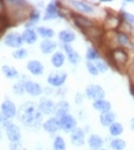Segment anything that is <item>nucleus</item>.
<instances>
[{"label": "nucleus", "mask_w": 134, "mask_h": 150, "mask_svg": "<svg viewBox=\"0 0 134 150\" xmlns=\"http://www.w3.org/2000/svg\"><path fill=\"white\" fill-rule=\"evenodd\" d=\"M17 119L29 128V129H38L43 126V115L38 110V104L32 101H26L17 108Z\"/></svg>", "instance_id": "f257e3e1"}, {"label": "nucleus", "mask_w": 134, "mask_h": 150, "mask_svg": "<svg viewBox=\"0 0 134 150\" xmlns=\"http://www.w3.org/2000/svg\"><path fill=\"white\" fill-rule=\"evenodd\" d=\"M6 14L9 17L11 24L20 23L24 20H28L31 11L33 9L30 7V4L23 0H8L5 1Z\"/></svg>", "instance_id": "f03ea898"}, {"label": "nucleus", "mask_w": 134, "mask_h": 150, "mask_svg": "<svg viewBox=\"0 0 134 150\" xmlns=\"http://www.w3.org/2000/svg\"><path fill=\"white\" fill-rule=\"evenodd\" d=\"M109 59L110 62L116 67V69L122 70V69H124L127 65L128 60H130V55H128V52L125 48L115 47V48H112V50H110Z\"/></svg>", "instance_id": "7ed1b4c3"}, {"label": "nucleus", "mask_w": 134, "mask_h": 150, "mask_svg": "<svg viewBox=\"0 0 134 150\" xmlns=\"http://www.w3.org/2000/svg\"><path fill=\"white\" fill-rule=\"evenodd\" d=\"M64 5H69L70 8L73 9V12L84 16H88V15H94L96 13V8L87 2V1H78V0H72V1H65Z\"/></svg>", "instance_id": "20e7f679"}, {"label": "nucleus", "mask_w": 134, "mask_h": 150, "mask_svg": "<svg viewBox=\"0 0 134 150\" xmlns=\"http://www.w3.org/2000/svg\"><path fill=\"white\" fill-rule=\"evenodd\" d=\"M6 137L9 142H21L22 140V132L21 128L17 126V124L13 123L12 120H8L5 125L2 126Z\"/></svg>", "instance_id": "39448f33"}, {"label": "nucleus", "mask_w": 134, "mask_h": 150, "mask_svg": "<svg viewBox=\"0 0 134 150\" xmlns=\"http://www.w3.org/2000/svg\"><path fill=\"white\" fill-rule=\"evenodd\" d=\"M60 5H61V2H59V1H50V2H48L46 8H45L43 20L45 22H49V21L57 20L60 16H62V8L60 7Z\"/></svg>", "instance_id": "423d86ee"}, {"label": "nucleus", "mask_w": 134, "mask_h": 150, "mask_svg": "<svg viewBox=\"0 0 134 150\" xmlns=\"http://www.w3.org/2000/svg\"><path fill=\"white\" fill-rule=\"evenodd\" d=\"M4 45L7 46V47H11L15 50H18V48H22V46L24 45L23 42V39H22V35L16 32V31H12V32H8L4 39Z\"/></svg>", "instance_id": "0eeeda50"}, {"label": "nucleus", "mask_w": 134, "mask_h": 150, "mask_svg": "<svg viewBox=\"0 0 134 150\" xmlns=\"http://www.w3.org/2000/svg\"><path fill=\"white\" fill-rule=\"evenodd\" d=\"M68 79V74L64 71H54L47 76V84L53 88H61Z\"/></svg>", "instance_id": "6e6552de"}, {"label": "nucleus", "mask_w": 134, "mask_h": 150, "mask_svg": "<svg viewBox=\"0 0 134 150\" xmlns=\"http://www.w3.org/2000/svg\"><path fill=\"white\" fill-rule=\"evenodd\" d=\"M85 96L88 100H92L93 102L98 100H102L106 98V91L102 86L98 84H89L85 88Z\"/></svg>", "instance_id": "1a4fd4ad"}, {"label": "nucleus", "mask_w": 134, "mask_h": 150, "mask_svg": "<svg viewBox=\"0 0 134 150\" xmlns=\"http://www.w3.org/2000/svg\"><path fill=\"white\" fill-rule=\"evenodd\" d=\"M71 18H72L74 25L80 29V31H85L89 28H93L94 25H96L95 21L89 18L88 16H84V15H80V14H77V13H71Z\"/></svg>", "instance_id": "9d476101"}, {"label": "nucleus", "mask_w": 134, "mask_h": 150, "mask_svg": "<svg viewBox=\"0 0 134 150\" xmlns=\"http://www.w3.org/2000/svg\"><path fill=\"white\" fill-rule=\"evenodd\" d=\"M59 119H60L61 131H63L67 134H71L73 131H76L78 128V122H77L76 117L72 116L71 113H68Z\"/></svg>", "instance_id": "9b49d317"}, {"label": "nucleus", "mask_w": 134, "mask_h": 150, "mask_svg": "<svg viewBox=\"0 0 134 150\" xmlns=\"http://www.w3.org/2000/svg\"><path fill=\"white\" fill-rule=\"evenodd\" d=\"M0 112L2 113L7 119L12 120L17 115V107L12 100L6 99V100L2 101V103L0 105Z\"/></svg>", "instance_id": "f8f14e48"}, {"label": "nucleus", "mask_w": 134, "mask_h": 150, "mask_svg": "<svg viewBox=\"0 0 134 150\" xmlns=\"http://www.w3.org/2000/svg\"><path fill=\"white\" fill-rule=\"evenodd\" d=\"M55 103L49 98H41L38 102V110L41 112L43 116H54Z\"/></svg>", "instance_id": "ddd939ff"}, {"label": "nucleus", "mask_w": 134, "mask_h": 150, "mask_svg": "<svg viewBox=\"0 0 134 150\" xmlns=\"http://www.w3.org/2000/svg\"><path fill=\"white\" fill-rule=\"evenodd\" d=\"M43 129L48 133V134H56L59 131H61V126H60V119L55 116L49 117L48 119H46L43 124Z\"/></svg>", "instance_id": "4468645a"}, {"label": "nucleus", "mask_w": 134, "mask_h": 150, "mask_svg": "<svg viewBox=\"0 0 134 150\" xmlns=\"http://www.w3.org/2000/svg\"><path fill=\"white\" fill-rule=\"evenodd\" d=\"M24 89L25 93L32 98H37L40 96L44 93V88L41 87V85L37 81H33L31 79H28L24 84Z\"/></svg>", "instance_id": "2eb2a0df"}, {"label": "nucleus", "mask_w": 134, "mask_h": 150, "mask_svg": "<svg viewBox=\"0 0 134 150\" xmlns=\"http://www.w3.org/2000/svg\"><path fill=\"white\" fill-rule=\"evenodd\" d=\"M63 53L65 54V57L72 65H78V63L80 62V55L77 50L72 47V45H62Z\"/></svg>", "instance_id": "dca6fc26"}, {"label": "nucleus", "mask_w": 134, "mask_h": 150, "mask_svg": "<svg viewBox=\"0 0 134 150\" xmlns=\"http://www.w3.org/2000/svg\"><path fill=\"white\" fill-rule=\"evenodd\" d=\"M86 133L85 129L78 127L76 131H73L72 133L70 134V142L72 143V146L74 147H83L86 143Z\"/></svg>", "instance_id": "f3484780"}, {"label": "nucleus", "mask_w": 134, "mask_h": 150, "mask_svg": "<svg viewBox=\"0 0 134 150\" xmlns=\"http://www.w3.org/2000/svg\"><path fill=\"white\" fill-rule=\"evenodd\" d=\"M26 70L31 74L32 76H43L45 72V68H44V64L40 62L39 60H30L26 63Z\"/></svg>", "instance_id": "a211bd4d"}, {"label": "nucleus", "mask_w": 134, "mask_h": 150, "mask_svg": "<svg viewBox=\"0 0 134 150\" xmlns=\"http://www.w3.org/2000/svg\"><path fill=\"white\" fill-rule=\"evenodd\" d=\"M86 143L88 146V149L91 150H100L104 146V139L99 134H89L87 137Z\"/></svg>", "instance_id": "6ab92c4d"}, {"label": "nucleus", "mask_w": 134, "mask_h": 150, "mask_svg": "<svg viewBox=\"0 0 134 150\" xmlns=\"http://www.w3.org/2000/svg\"><path fill=\"white\" fill-rule=\"evenodd\" d=\"M115 42L117 44V47H122V48H127V47H131L132 45V40L130 35L123 32V31H116L115 32Z\"/></svg>", "instance_id": "aec40b11"}, {"label": "nucleus", "mask_w": 134, "mask_h": 150, "mask_svg": "<svg viewBox=\"0 0 134 150\" xmlns=\"http://www.w3.org/2000/svg\"><path fill=\"white\" fill-rule=\"evenodd\" d=\"M56 48H57V42L54 41L53 39L41 40L39 45V50L44 55H52L54 52H56Z\"/></svg>", "instance_id": "412c9836"}, {"label": "nucleus", "mask_w": 134, "mask_h": 150, "mask_svg": "<svg viewBox=\"0 0 134 150\" xmlns=\"http://www.w3.org/2000/svg\"><path fill=\"white\" fill-rule=\"evenodd\" d=\"M70 111V104L67 100H61L55 103V109H54V116L57 118H61L63 116L68 115Z\"/></svg>", "instance_id": "4be33fe9"}, {"label": "nucleus", "mask_w": 134, "mask_h": 150, "mask_svg": "<svg viewBox=\"0 0 134 150\" xmlns=\"http://www.w3.org/2000/svg\"><path fill=\"white\" fill-rule=\"evenodd\" d=\"M65 54L62 50H56L50 55V64L55 68V69H60L64 65L65 63Z\"/></svg>", "instance_id": "5701e85b"}, {"label": "nucleus", "mask_w": 134, "mask_h": 150, "mask_svg": "<svg viewBox=\"0 0 134 150\" xmlns=\"http://www.w3.org/2000/svg\"><path fill=\"white\" fill-rule=\"evenodd\" d=\"M57 38L63 45H70L71 42H73L77 39V36L73 31L69 30V29H65V30H61L59 32Z\"/></svg>", "instance_id": "b1692460"}, {"label": "nucleus", "mask_w": 134, "mask_h": 150, "mask_svg": "<svg viewBox=\"0 0 134 150\" xmlns=\"http://www.w3.org/2000/svg\"><path fill=\"white\" fill-rule=\"evenodd\" d=\"M92 107L95 111H98L100 113H104V112H109L112 109V105L108 100L106 99H102V100L94 101L92 103Z\"/></svg>", "instance_id": "393cba45"}, {"label": "nucleus", "mask_w": 134, "mask_h": 150, "mask_svg": "<svg viewBox=\"0 0 134 150\" xmlns=\"http://www.w3.org/2000/svg\"><path fill=\"white\" fill-rule=\"evenodd\" d=\"M21 35H22L23 42L26 44V45H33V44H36L37 41H38V38H39L35 29H24Z\"/></svg>", "instance_id": "a878e982"}, {"label": "nucleus", "mask_w": 134, "mask_h": 150, "mask_svg": "<svg viewBox=\"0 0 134 150\" xmlns=\"http://www.w3.org/2000/svg\"><path fill=\"white\" fill-rule=\"evenodd\" d=\"M40 20H41V14H40V12L38 9H36V8H33L31 11V13H30L26 22H25V29H33V26H36L39 23Z\"/></svg>", "instance_id": "bb28decb"}, {"label": "nucleus", "mask_w": 134, "mask_h": 150, "mask_svg": "<svg viewBox=\"0 0 134 150\" xmlns=\"http://www.w3.org/2000/svg\"><path fill=\"white\" fill-rule=\"evenodd\" d=\"M100 124L104 127H109L110 125H112L115 122H116V113L113 112L112 110L109 112H104V113H100Z\"/></svg>", "instance_id": "cd10ccee"}, {"label": "nucleus", "mask_w": 134, "mask_h": 150, "mask_svg": "<svg viewBox=\"0 0 134 150\" xmlns=\"http://www.w3.org/2000/svg\"><path fill=\"white\" fill-rule=\"evenodd\" d=\"M1 71H2V75L5 76L7 79H17L20 78L21 75H20V71L14 68L12 65H8V64H5L1 67Z\"/></svg>", "instance_id": "c85d7f7f"}, {"label": "nucleus", "mask_w": 134, "mask_h": 150, "mask_svg": "<svg viewBox=\"0 0 134 150\" xmlns=\"http://www.w3.org/2000/svg\"><path fill=\"white\" fill-rule=\"evenodd\" d=\"M36 32L38 37H40L43 40H47V39H53L55 36V31L53 29H50L48 26H37Z\"/></svg>", "instance_id": "c756f323"}, {"label": "nucleus", "mask_w": 134, "mask_h": 150, "mask_svg": "<svg viewBox=\"0 0 134 150\" xmlns=\"http://www.w3.org/2000/svg\"><path fill=\"white\" fill-rule=\"evenodd\" d=\"M121 23H122V17H118L116 15H108L106 17V21H104V25L107 28H109L110 30H116L121 26Z\"/></svg>", "instance_id": "7c9ffc66"}, {"label": "nucleus", "mask_w": 134, "mask_h": 150, "mask_svg": "<svg viewBox=\"0 0 134 150\" xmlns=\"http://www.w3.org/2000/svg\"><path fill=\"white\" fill-rule=\"evenodd\" d=\"M28 80V78H25V76H21V79H18L14 85H13V93L15 95H23L25 93L24 84Z\"/></svg>", "instance_id": "2f4dec72"}, {"label": "nucleus", "mask_w": 134, "mask_h": 150, "mask_svg": "<svg viewBox=\"0 0 134 150\" xmlns=\"http://www.w3.org/2000/svg\"><path fill=\"white\" fill-rule=\"evenodd\" d=\"M126 147H127V143L124 139L113 138L111 139V141L109 142L110 150H125Z\"/></svg>", "instance_id": "473e14b6"}, {"label": "nucleus", "mask_w": 134, "mask_h": 150, "mask_svg": "<svg viewBox=\"0 0 134 150\" xmlns=\"http://www.w3.org/2000/svg\"><path fill=\"white\" fill-rule=\"evenodd\" d=\"M85 57H86V60L89 61V62H95V61H98L99 59H101L100 52H99L98 48L94 47V46L87 47L86 53H85Z\"/></svg>", "instance_id": "72a5a7b5"}, {"label": "nucleus", "mask_w": 134, "mask_h": 150, "mask_svg": "<svg viewBox=\"0 0 134 150\" xmlns=\"http://www.w3.org/2000/svg\"><path fill=\"white\" fill-rule=\"evenodd\" d=\"M108 128H109V134L113 138H118L124 133V125L119 122H115Z\"/></svg>", "instance_id": "f704fd0d"}, {"label": "nucleus", "mask_w": 134, "mask_h": 150, "mask_svg": "<svg viewBox=\"0 0 134 150\" xmlns=\"http://www.w3.org/2000/svg\"><path fill=\"white\" fill-rule=\"evenodd\" d=\"M53 150H67V142L63 137L61 135H56L53 140Z\"/></svg>", "instance_id": "c9c22d12"}, {"label": "nucleus", "mask_w": 134, "mask_h": 150, "mask_svg": "<svg viewBox=\"0 0 134 150\" xmlns=\"http://www.w3.org/2000/svg\"><path fill=\"white\" fill-rule=\"evenodd\" d=\"M12 56L15 60H24L29 56V50L26 48H18V50H15L12 53Z\"/></svg>", "instance_id": "e433bc0d"}, {"label": "nucleus", "mask_w": 134, "mask_h": 150, "mask_svg": "<svg viewBox=\"0 0 134 150\" xmlns=\"http://www.w3.org/2000/svg\"><path fill=\"white\" fill-rule=\"evenodd\" d=\"M94 64H95V67L98 69L99 74H106L109 70V64H108V62L104 61V60H102V59H99L98 61L94 62Z\"/></svg>", "instance_id": "4c0bfd02"}, {"label": "nucleus", "mask_w": 134, "mask_h": 150, "mask_svg": "<svg viewBox=\"0 0 134 150\" xmlns=\"http://www.w3.org/2000/svg\"><path fill=\"white\" fill-rule=\"evenodd\" d=\"M85 65H86V69H87V72H88L91 76L96 77V76L100 75V74H99V71H98V69H96V67H95V64H94V62L86 61Z\"/></svg>", "instance_id": "58836bf2"}, {"label": "nucleus", "mask_w": 134, "mask_h": 150, "mask_svg": "<svg viewBox=\"0 0 134 150\" xmlns=\"http://www.w3.org/2000/svg\"><path fill=\"white\" fill-rule=\"evenodd\" d=\"M122 20L125 22V23L130 24L131 26H134V14H132V13L123 12L122 13Z\"/></svg>", "instance_id": "ea45409f"}, {"label": "nucleus", "mask_w": 134, "mask_h": 150, "mask_svg": "<svg viewBox=\"0 0 134 150\" xmlns=\"http://www.w3.org/2000/svg\"><path fill=\"white\" fill-rule=\"evenodd\" d=\"M84 94H82L80 92H78V93H76V95H74V103L76 104H82L83 103V101H84Z\"/></svg>", "instance_id": "a19ab883"}, {"label": "nucleus", "mask_w": 134, "mask_h": 150, "mask_svg": "<svg viewBox=\"0 0 134 150\" xmlns=\"http://www.w3.org/2000/svg\"><path fill=\"white\" fill-rule=\"evenodd\" d=\"M9 150H22V143L21 142H11Z\"/></svg>", "instance_id": "79ce46f5"}, {"label": "nucleus", "mask_w": 134, "mask_h": 150, "mask_svg": "<svg viewBox=\"0 0 134 150\" xmlns=\"http://www.w3.org/2000/svg\"><path fill=\"white\" fill-rule=\"evenodd\" d=\"M128 71H130V77H131L132 84H134V57L132 59V61H131L130 68H128Z\"/></svg>", "instance_id": "37998d69"}, {"label": "nucleus", "mask_w": 134, "mask_h": 150, "mask_svg": "<svg viewBox=\"0 0 134 150\" xmlns=\"http://www.w3.org/2000/svg\"><path fill=\"white\" fill-rule=\"evenodd\" d=\"M8 120H9V119H7V118H6V117H5L2 113L0 112V126H1V127L5 125V124H6Z\"/></svg>", "instance_id": "c03bdc74"}, {"label": "nucleus", "mask_w": 134, "mask_h": 150, "mask_svg": "<svg viewBox=\"0 0 134 150\" xmlns=\"http://www.w3.org/2000/svg\"><path fill=\"white\" fill-rule=\"evenodd\" d=\"M130 92H131V94L133 95V98H134V84H131V85H130Z\"/></svg>", "instance_id": "a18cd8bd"}, {"label": "nucleus", "mask_w": 134, "mask_h": 150, "mask_svg": "<svg viewBox=\"0 0 134 150\" xmlns=\"http://www.w3.org/2000/svg\"><path fill=\"white\" fill-rule=\"evenodd\" d=\"M130 126H131V129L134 132V117L131 119V122H130Z\"/></svg>", "instance_id": "49530a36"}, {"label": "nucleus", "mask_w": 134, "mask_h": 150, "mask_svg": "<svg viewBox=\"0 0 134 150\" xmlns=\"http://www.w3.org/2000/svg\"><path fill=\"white\" fill-rule=\"evenodd\" d=\"M2 137H4V132H2V128L0 127V141L2 140Z\"/></svg>", "instance_id": "de8ad7c7"}, {"label": "nucleus", "mask_w": 134, "mask_h": 150, "mask_svg": "<svg viewBox=\"0 0 134 150\" xmlns=\"http://www.w3.org/2000/svg\"><path fill=\"white\" fill-rule=\"evenodd\" d=\"M100 150H110V149H107V148H102V149H100Z\"/></svg>", "instance_id": "09e8293b"}, {"label": "nucleus", "mask_w": 134, "mask_h": 150, "mask_svg": "<svg viewBox=\"0 0 134 150\" xmlns=\"http://www.w3.org/2000/svg\"><path fill=\"white\" fill-rule=\"evenodd\" d=\"M86 150H91V149H86Z\"/></svg>", "instance_id": "8fccbe9b"}]
</instances>
